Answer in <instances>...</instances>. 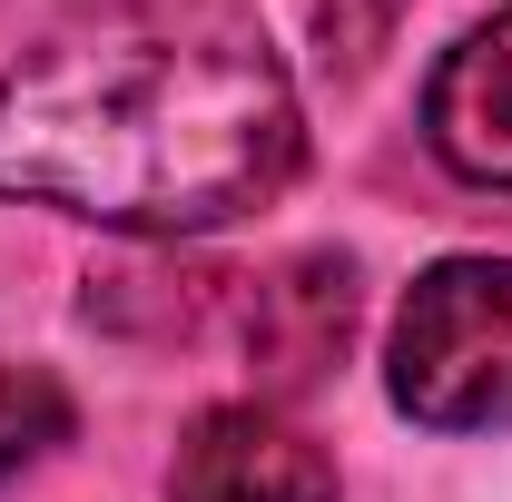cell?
Here are the masks:
<instances>
[{"instance_id":"6da1fadb","label":"cell","mask_w":512,"mask_h":502,"mask_svg":"<svg viewBox=\"0 0 512 502\" xmlns=\"http://www.w3.org/2000/svg\"><path fill=\"white\" fill-rule=\"evenodd\" d=\"M306 119L276 50L217 10L40 40L0 79V197L119 237H207L296 178Z\"/></svg>"},{"instance_id":"7a4b0ae2","label":"cell","mask_w":512,"mask_h":502,"mask_svg":"<svg viewBox=\"0 0 512 502\" xmlns=\"http://www.w3.org/2000/svg\"><path fill=\"white\" fill-rule=\"evenodd\" d=\"M384 394L434 434L512 424V256H444L414 276L384 345Z\"/></svg>"},{"instance_id":"3957f363","label":"cell","mask_w":512,"mask_h":502,"mask_svg":"<svg viewBox=\"0 0 512 502\" xmlns=\"http://www.w3.org/2000/svg\"><path fill=\"white\" fill-rule=\"evenodd\" d=\"M168 502H335V463L266 404H217L197 414L178 463H168Z\"/></svg>"},{"instance_id":"277c9868","label":"cell","mask_w":512,"mask_h":502,"mask_svg":"<svg viewBox=\"0 0 512 502\" xmlns=\"http://www.w3.org/2000/svg\"><path fill=\"white\" fill-rule=\"evenodd\" d=\"M424 148L463 188H512V10L463 30L424 79Z\"/></svg>"},{"instance_id":"5b68a950","label":"cell","mask_w":512,"mask_h":502,"mask_svg":"<svg viewBox=\"0 0 512 502\" xmlns=\"http://www.w3.org/2000/svg\"><path fill=\"white\" fill-rule=\"evenodd\" d=\"M69 424H79V414H69L60 375H40V365H0V483L30 473L40 453H60Z\"/></svg>"},{"instance_id":"8992f818","label":"cell","mask_w":512,"mask_h":502,"mask_svg":"<svg viewBox=\"0 0 512 502\" xmlns=\"http://www.w3.org/2000/svg\"><path fill=\"white\" fill-rule=\"evenodd\" d=\"M394 20H404V0H316V30H325V60L335 69H365L394 40Z\"/></svg>"}]
</instances>
